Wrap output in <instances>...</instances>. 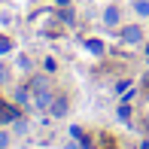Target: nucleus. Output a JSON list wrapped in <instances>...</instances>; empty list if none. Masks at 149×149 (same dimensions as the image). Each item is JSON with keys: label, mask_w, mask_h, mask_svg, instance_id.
I'll return each mask as SVG.
<instances>
[{"label": "nucleus", "mask_w": 149, "mask_h": 149, "mask_svg": "<svg viewBox=\"0 0 149 149\" xmlns=\"http://www.w3.org/2000/svg\"><path fill=\"white\" fill-rule=\"evenodd\" d=\"M31 94H33V107H37V110H49V104L55 100L52 85H49L46 76H33L31 79Z\"/></svg>", "instance_id": "obj_1"}, {"label": "nucleus", "mask_w": 149, "mask_h": 149, "mask_svg": "<svg viewBox=\"0 0 149 149\" xmlns=\"http://www.w3.org/2000/svg\"><path fill=\"white\" fill-rule=\"evenodd\" d=\"M119 40L125 46H140V43H143V28H140V24H122Z\"/></svg>", "instance_id": "obj_2"}, {"label": "nucleus", "mask_w": 149, "mask_h": 149, "mask_svg": "<svg viewBox=\"0 0 149 149\" xmlns=\"http://www.w3.org/2000/svg\"><path fill=\"white\" fill-rule=\"evenodd\" d=\"M104 24L107 28H122V6H116V3H110L104 9Z\"/></svg>", "instance_id": "obj_3"}, {"label": "nucleus", "mask_w": 149, "mask_h": 149, "mask_svg": "<svg viewBox=\"0 0 149 149\" xmlns=\"http://www.w3.org/2000/svg\"><path fill=\"white\" fill-rule=\"evenodd\" d=\"M67 110H70V100H67L64 94H58V97L49 104V113H52L55 119H64V116H67Z\"/></svg>", "instance_id": "obj_4"}, {"label": "nucleus", "mask_w": 149, "mask_h": 149, "mask_svg": "<svg viewBox=\"0 0 149 149\" xmlns=\"http://www.w3.org/2000/svg\"><path fill=\"white\" fill-rule=\"evenodd\" d=\"M15 104H24V107H31L33 104V94H31V88H15Z\"/></svg>", "instance_id": "obj_5"}, {"label": "nucleus", "mask_w": 149, "mask_h": 149, "mask_svg": "<svg viewBox=\"0 0 149 149\" xmlns=\"http://www.w3.org/2000/svg\"><path fill=\"white\" fill-rule=\"evenodd\" d=\"M15 64H18V70H22V73H31V70H33L31 55H18V61H15Z\"/></svg>", "instance_id": "obj_6"}, {"label": "nucleus", "mask_w": 149, "mask_h": 149, "mask_svg": "<svg viewBox=\"0 0 149 149\" xmlns=\"http://www.w3.org/2000/svg\"><path fill=\"white\" fill-rule=\"evenodd\" d=\"M134 12L143 15V18H149V0H134Z\"/></svg>", "instance_id": "obj_7"}, {"label": "nucleus", "mask_w": 149, "mask_h": 149, "mask_svg": "<svg viewBox=\"0 0 149 149\" xmlns=\"http://www.w3.org/2000/svg\"><path fill=\"white\" fill-rule=\"evenodd\" d=\"M43 70H49V73H55V70H58V61L52 58V55H46V58H43Z\"/></svg>", "instance_id": "obj_8"}, {"label": "nucleus", "mask_w": 149, "mask_h": 149, "mask_svg": "<svg viewBox=\"0 0 149 149\" xmlns=\"http://www.w3.org/2000/svg\"><path fill=\"white\" fill-rule=\"evenodd\" d=\"M85 46H88V49L94 52V55H104V43H100V40H88Z\"/></svg>", "instance_id": "obj_9"}, {"label": "nucleus", "mask_w": 149, "mask_h": 149, "mask_svg": "<svg viewBox=\"0 0 149 149\" xmlns=\"http://www.w3.org/2000/svg\"><path fill=\"white\" fill-rule=\"evenodd\" d=\"M9 143H12L9 131H3V128H0V149H9Z\"/></svg>", "instance_id": "obj_10"}, {"label": "nucleus", "mask_w": 149, "mask_h": 149, "mask_svg": "<svg viewBox=\"0 0 149 149\" xmlns=\"http://www.w3.org/2000/svg\"><path fill=\"white\" fill-rule=\"evenodd\" d=\"M9 49H12V40L9 37H0V55H6Z\"/></svg>", "instance_id": "obj_11"}, {"label": "nucleus", "mask_w": 149, "mask_h": 149, "mask_svg": "<svg viewBox=\"0 0 149 149\" xmlns=\"http://www.w3.org/2000/svg\"><path fill=\"white\" fill-rule=\"evenodd\" d=\"M131 119V107H119V122H128Z\"/></svg>", "instance_id": "obj_12"}, {"label": "nucleus", "mask_w": 149, "mask_h": 149, "mask_svg": "<svg viewBox=\"0 0 149 149\" xmlns=\"http://www.w3.org/2000/svg\"><path fill=\"white\" fill-rule=\"evenodd\" d=\"M6 79H9V70H6V67L0 64V82H6Z\"/></svg>", "instance_id": "obj_13"}, {"label": "nucleus", "mask_w": 149, "mask_h": 149, "mask_svg": "<svg viewBox=\"0 0 149 149\" xmlns=\"http://www.w3.org/2000/svg\"><path fill=\"white\" fill-rule=\"evenodd\" d=\"M73 0H55V6H61V9H64V6H70Z\"/></svg>", "instance_id": "obj_14"}, {"label": "nucleus", "mask_w": 149, "mask_h": 149, "mask_svg": "<svg viewBox=\"0 0 149 149\" xmlns=\"http://www.w3.org/2000/svg\"><path fill=\"white\" fill-rule=\"evenodd\" d=\"M64 149H79V146H76V143H67V146H64Z\"/></svg>", "instance_id": "obj_15"}, {"label": "nucleus", "mask_w": 149, "mask_h": 149, "mask_svg": "<svg viewBox=\"0 0 149 149\" xmlns=\"http://www.w3.org/2000/svg\"><path fill=\"white\" fill-rule=\"evenodd\" d=\"M143 125H146V131H149V113H146V119H143Z\"/></svg>", "instance_id": "obj_16"}]
</instances>
